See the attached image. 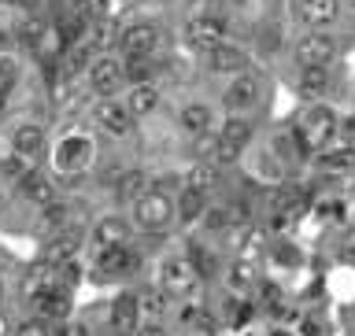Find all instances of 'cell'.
Returning <instances> with one entry per match:
<instances>
[{"instance_id": "6da1fadb", "label": "cell", "mask_w": 355, "mask_h": 336, "mask_svg": "<svg viewBox=\"0 0 355 336\" xmlns=\"http://www.w3.org/2000/svg\"><path fill=\"white\" fill-rule=\"evenodd\" d=\"M133 226L141 233H166L174 226V200L166 193H144L133 200Z\"/></svg>"}, {"instance_id": "7a4b0ae2", "label": "cell", "mask_w": 355, "mask_h": 336, "mask_svg": "<svg viewBox=\"0 0 355 336\" xmlns=\"http://www.w3.org/2000/svg\"><path fill=\"white\" fill-rule=\"evenodd\" d=\"M333 133H337V115H333V107L326 104H311L304 107V115L296 122V137L304 144V152H315V148H326L333 141Z\"/></svg>"}, {"instance_id": "3957f363", "label": "cell", "mask_w": 355, "mask_h": 336, "mask_svg": "<svg viewBox=\"0 0 355 336\" xmlns=\"http://www.w3.org/2000/svg\"><path fill=\"white\" fill-rule=\"evenodd\" d=\"M248 141H252V122L244 118V115L226 118V126H222V130L215 133L211 163H215V166H230V163H237V159H241V152L248 148Z\"/></svg>"}, {"instance_id": "277c9868", "label": "cell", "mask_w": 355, "mask_h": 336, "mask_svg": "<svg viewBox=\"0 0 355 336\" xmlns=\"http://www.w3.org/2000/svg\"><path fill=\"white\" fill-rule=\"evenodd\" d=\"M222 41H230V26H226V19H218V15H196V19H189V26H185V44L193 52H215Z\"/></svg>"}, {"instance_id": "5b68a950", "label": "cell", "mask_w": 355, "mask_h": 336, "mask_svg": "<svg viewBox=\"0 0 355 336\" xmlns=\"http://www.w3.org/2000/svg\"><path fill=\"white\" fill-rule=\"evenodd\" d=\"M55 170L60 174H82L89 163H93V141L82 137V133H71L55 144V155H52Z\"/></svg>"}, {"instance_id": "8992f818", "label": "cell", "mask_w": 355, "mask_h": 336, "mask_svg": "<svg viewBox=\"0 0 355 336\" xmlns=\"http://www.w3.org/2000/svg\"><path fill=\"white\" fill-rule=\"evenodd\" d=\"M263 96V82L248 71L233 74V82L226 85V93H222V104H226V111H233V115H244V111H252L255 104H259Z\"/></svg>"}, {"instance_id": "52a82bcc", "label": "cell", "mask_w": 355, "mask_h": 336, "mask_svg": "<svg viewBox=\"0 0 355 336\" xmlns=\"http://www.w3.org/2000/svg\"><path fill=\"white\" fill-rule=\"evenodd\" d=\"M196 281H200V274H196V266L189 259H166L159 266V288L171 299L174 296H189L196 288Z\"/></svg>"}, {"instance_id": "ba28073f", "label": "cell", "mask_w": 355, "mask_h": 336, "mask_svg": "<svg viewBox=\"0 0 355 336\" xmlns=\"http://www.w3.org/2000/svg\"><path fill=\"white\" fill-rule=\"evenodd\" d=\"M333 55H337V41L322 30H311L307 37H300V44H296V63L300 67H329Z\"/></svg>"}, {"instance_id": "9c48e42d", "label": "cell", "mask_w": 355, "mask_h": 336, "mask_svg": "<svg viewBox=\"0 0 355 336\" xmlns=\"http://www.w3.org/2000/svg\"><path fill=\"white\" fill-rule=\"evenodd\" d=\"M122 82H126V67H122V60H115V55H96V60L89 63V85H93L100 96H111L115 89H122Z\"/></svg>"}, {"instance_id": "30bf717a", "label": "cell", "mask_w": 355, "mask_h": 336, "mask_svg": "<svg viewBox=\"0 0 355 336\" xmlns=\"http://www.w3.org/2000/svg\"><path fill=\"white\" fill-rule=\"evenodd\" d=\"M159 41H163V33L155 22H133V26H126L119 33V44L126 55H155Z\"/></svg>"}, {"instance_id": "8fae6325", "label": "cell", "mask_w": 355, "mask_h": 336, "mask_svg": "<svg viewBox=\"0 0 355 336\" xmlns=\"http://www.w3.org/2000/svg\"><path fill=\"white\" fill-rule=\"evenodd\" d=\"M107 326L115 336H130L133 329L141 326V296L133 292H122L115 303H111V315H107Z\"/></svg>"}, {"instance_id": "7c38bea8", "label": "cell", "mask_w": 355, "mask_h": 336, "mask_svg": "<svg viewBox=\"0 0 355 336\" xmlns=\"http://www.w3.org/2000/svg\"><path fill=\"white\" fill-rule=\"evenodd\" d=\"M93 118L104 133H111V137H130V130H133V115L122 107V100H100Z\"/></svg>"}, {"instance_id": "4fadbf2b", "label": "cell", "mask_w": 355, "mask_h": 336, "mask_svg": "<svg viewBox=\"0 0 355 336\" xmlns=\"http://www.w3.org/2000/svg\"><path fill=\"white\" fill-rule=\"evenodd\" d=\"M96 266H100V274H107V277H130L141 266V255L133 251L130 244H119V248H100Z\"/></svg>"}, {"instance_id": "5bb4252c", "label": "cell", "mask_w": 355, "mask_h": 336, "mask_svg": "<svg viewBox=\"0 0 355 336\" xmlns=\"http://www.w3.org/2000/svg\"><path fill=\"white\" fill-rule=\"evenodd\" d=\"M207 63H211V71H215V74H241V71H248V67H252L248 52L237 48V44H230V41H222L215 52H207Z\"/></svg>"}, {"instance_id": "9a60e30c", "label": "cell", "mask_w": 355, "mask_h": 336, "mask_svg": "<svg viewBox=\"0 0 355 336\" xmlns=\"http://www.w3.org/2000/svg\"><path fill=\"white\" fill-rule=\"evenodd\" d=\"M155 104H159V85H155V82H133L126 89V96H122V107H126L133 118L155 111Z\"/></svg>"}, {"instance_id": "2e32d148", "label": "cell", "mask_w": 355, "mask_h": 336, "mask_svg": "<svg viewBox=\"0 0 355 336\" xmlns=\"http://www.w3.org/2000/svg\"><path fill=\"white\" fill-rule=\"evenodd\" d=\"M78 248H82V233L78 229H63V233H55V237L49 240V248H44V263L49 266H63V263H71Z\"/></svg>"}, {"instance_id": "e0dca14e", "label": "cell", "mask_w": 355, "mask_h": 336, "mask_svg": "<svg viewBox=\"0 0 355 336\" xmlns=\"http://www.w3.org/2000/svg\"><path fill=\"white\" fill-rule=\"evenodd\" d=\"M300 19L311 30H322L340 19V0H300Z\"/></svg>"}, {"instance_id": "ac0fdd59", "label": "cell", "mask_w": 355, "mask_h": 336, "mask_svg": "<svg viewBox=\"0 0 355 336\" xmlns=\"http://www.w3.org/2000/svg\"><path fill=\"white\" fill-rule=\"evenodd\" d=\"M30 307L37 318H67V310H71V296H67V288H49V292H37L30 296Z\"/></svg>"}, {"instance_id": "d6986e66", "label": "cell", "mask_w": 355, "mask_h": 336, "mask_svg": "<svg viewBox=\"0 0 355 336\" xmlns=\"http://www.w3.org/2000/svg\"><path fill=\"white\" fill-rule=\"evenodd\" d=\"M11 148L19 155H26V159H37L44 152V130L37 122H22V126H15V133H11Z\"/></svg>"}, {"instance_id": "ffe728a7", "label": "cell", "mask_w": 355, "mask_h": 336, "mask_svg": "<svg viewBox=\"0 0 355 336\" xmlns=\"http://www.w3.org/2000/svg\"><path fill=\"white\" fill-rule=\"evenodd\" d=\"M19 188H22V196H26L30 204H41V207L55 200V185H52L44 174H37V170H26V174H22V177H19Z\"/></svg>"}, {"instance_id": "44dd1931", "label": "cell", "mask_w": 355, "mask_h": 336, "mask_svg": "<svg viewBox=\"0 0 355 336\" xmlns=\"http://www.w3.org/2000/svg\"><path fill=\"white\" fill-rule=\"evenodd\" d=\"M93 240H96V248H119V244L130 240V222L126 218H104V222H96Z\"/></svg>"}, {"instance_id": "7402d4cb", "label": "cell", "mask_w": 355, "mask_h": 336, "mask_svg": "<svg viewBox=\"0 0 355 336\" xmlns=\"http://www.w3.org/2000/svg\"><path fill=\"white\" fill-rule=\"evenodd\" d=\"M178 122H182L185 133H193V137H204V133L211 130V122H215V115H211L207 104H185L182 115H178Z\"/></svg>"}, {"instance_id": "603a6c76", "label": "cell", "mask_w": 355, "mask_h": 336, "mask_svg": "<svg viewBox=\"0 0 355 336\" xmlns=\"http://www.w3.org/2000/svg\"><path fill=\"white\" fill-rule=\"evenodd\" d=\"M204 193H196V188H182V196H178V204H174V218L178 222H185V226H189V222H196L200 215H204V211H207V204H204Z\"/></svg>"}, {"instance_id": "cb8c5ba5", "label": "cell", "mask_w": 355, "mask_h": 336, "mask_svg": "<svg viewBox=\"0 0 355 336\" xmlns=\"http://www.w3.org/2000/svg\"><path fill=\"white\" fill-rule=\"evenodd\" d=\"M185 185L189 188H196V193H215V188H218V166L215 163H204V159H200V163H193V166H189V174H185Z\"/></svg>"}, {"instance_id": "d4e9b609", "label": "cell", "mask_w": 355, "mask_h": 336, "mask_svg": "<svg viewBox=\"0 0 355 336\" xmlns=\"http://www.w3.org/2000/svg\"><path fill=\"white\" fill-rule=\"evenodd\" d=\"M318 166L329 174H340V170H355V144H340V148H329L318 155Z\"/></svg>"}, {"instance_id": "484cf974", "label": "cell", "mask_w": 355, "mask_h": 336, "mask_svg": "<svg viewBox=\"0 0 355 336\" xmlns=\"http://www.w3.org/2000/svg\"><path fill=\"white\" fill-rule=\"evenodd\" d=\"M329 85V67H300V89L304 96H322Z\"/></svg>"}, {"instance_id": "4316f807", "label": "cell", "mask_w": 355, "mask_h": 336, "mask_svg": "<svg viewBox=\"0 0 355 336\" xmlns=\"http://www.w3.org/2000/svg\"><path fill=\"white\" fill-rule=\"evenodd\" d=\"M144 188H148V174L133 170V174H126V177L119 182V196H122V200H130V204H133L137 196H144Z\"/></svg>"}, {"instance_id": "83f0119b", "label": "cell", "mask_w": 355, "mask_h": 336, "mask_svg": "<svg viewBox=\"0 0 355 336\" xmlns=\"http://www.w3.org/2000/svg\"><path fill=\"white\" fill-rule=\"evenodd\" d=\"M166 303H171V296H166L163 288H159V292H148V296H141V315H148L155 321L166 310Z\"/></svg>"}, {"instance_id": "f1b7e54d", "label": "cell", "mask_w": 355, "mask_h": 336, "mask_svg": "<svg viewBox=\"0 0 355 336\" xmlns=\"http://www.w3.org/2000/svg\"><path fill=\"white\" fill-rule=\"evenodd\" d=\"M19 82V60L15 55H8V52H0V85H15Z\"/></svg>"}, {"instance_id": "f546056e", "label": "cell", "mask_w": 355, "mask_h": 336, "mask_svg": "<svg viewBox=\"0 0 355 336\" xmlns=\"http://www.w3.org/2000/svg\"><path fill=\"white\" fill-rule=\"evenodd\" d=\"M0 166H4V174L11 177V182H19V177L30 170V159H26V155H19V152H15V155H8V159L0 163Z\"/></svg>"}, {"instance_id": "4dcf8cb0", "label": "cell", "mask_w": 355, "mask_h": 336, "mask_svg": "<svg viewBox=\"0 0 355 336\" xmlns=\"http://www.w3.org/2000/svg\"><path fill=\"white\" fill-rule=\"evenodd\" d=\"M15 336H55V333L49 326V318H30V321H22V326H19Z\"/></svg>"}, {"instance_id": "1f68e13d", "label": "cell", "mask_w": 355, "mask_h": 336, "mask_svg": "<svg viewBox=\"0 0 355 336\" xmlns=\"http://www.w3.org/2000/svg\"><path fill=\"white\" fill-rule=\"evenodd\" d=\"M67 215H71V207H67V204H55V200H52V204H44V222H49V226H63Z\"/></svg>"}, {"instance_id": "d6a6232c", "label": "cell", "mask_w": 355, "mask_h": 336, "mask_svg": "<svg viewBox=\"0 0 355 336\" xmlns=\"http://www.w3.org/2000/svg\"><path fill=\"white\" fill-rule=\"evenodd\" d=\"M78 8H82L85 15H93V19H107L111 0H78Z\"/></svg>"}, {"instance_id": "836d02e7", "label": "cell", "mask_w": 355, "mask_h": 336, "mask_svg": "<svg viewBox=\"0 0 355 336\" xmlns=\"http://www.w3.org/2000/svg\"><path fill=\"white\" fill-rule=\"evenodd\" d=\"M204 215H207V226H211V229H226V226H230V222H233V215H230V211H226V207H215V211H204Z\"/></svg>"}, {"instance_id": "e575fe53", "label": "cell", "mask_w": 355, "mask_h": 336, "mask_svg": "<svg viewBox=\"0 0 355 336\" xmlns=\"http://www.w3.org/2000/svg\"><path fill=\"white\" fill-rule=\"evenodd\" d=\"M233 285H237V288L252 285V270H248V266H244V263H237V266H233Z\"/></svg>"}, {"instance_id": "d590c367", "label": "cell", "mask_w": 355, "mask_h": 336, "mask_svg": "<svg viewBox=\"0 0 355 336\" xmlns=\"http://www.w3.org/2000/svg\"><path fill=\"white\" fill-rule=\"evenodd\" d=\"M130 336H166V333H163V326H159V321H148V326H137V329H133Z\"/></svg>"}, {"instance_id": "8d00e7d4", "label": "cell", "mask_w": 355, "mask_h": 336, "mask_svg": "<svg viewBox=\"0 0 355 336\" xmlns=\"http://www.w3.org/2000/svg\"><path fill=\"white\" fill-rule=\"evenodd\" d=\"M60 336H89V333H85V329H82V326H71V329H63V333H60Z\"/></svg>"}, {"instance_id": "74e56055", "label": "cell", "mask_w": 355, "mask_h": 336, "mask_svg": "<svg viewBox=\"0 0 355 336\" xmlns=\"http://www.w3.org/2000/svg\"><path fill=\"white\" fill-rule=\"evenodd\" d=\"M8 93H11V89H8V85H0V111L8 107Z\"/></svg>"}, {"instance_id": "f35d334b", "label": "cell", "mask_w": 355, "mask_h": 336, "mask_svg": "<svg viewBox=\"0 0 355 336\" xmlns=\"http://www.w3.org/2000/svg\"><path fill=\"white\" fill-rule=\"evenodd\" d=\"M348 4H352V8H355V0H348Z\"/></svg>"}]
</instances>
